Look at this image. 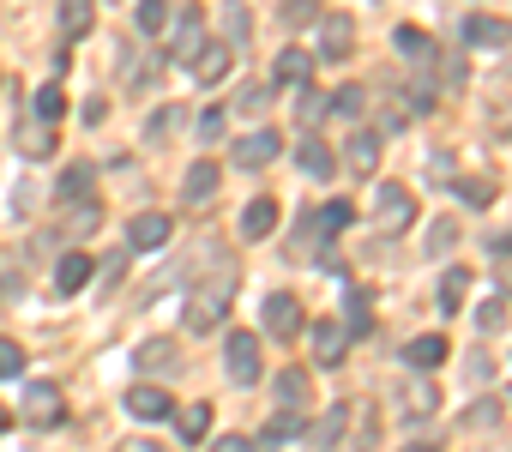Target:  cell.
Returning a JSON list of instances; mask_svg holds the SVG:
<instances>
[{"instance_id":"ffe728a7","label":"cell","mask_w":512,"mask_h":452,"mask_svg":"<svg viewBox=\"0 0 512 452\" xmlns=\"http://www.w3.org/2000/svg\"><path fill=\"white\" fill-rule=\"evenodd\" d=\"M55 199H61V205H85V199H91V163H73V169L61 175Z\"/></svg>"},{"instance_id":"74e56055","label":"cell","mask_w":512,"mask_h":452,"mask_svg":"<svg viewBox=\"0 0 512 452\" xmlns=\"http://www.w3.org/2000/svg\"><path fill=\"white\" fill-rule=\"evenodd\" d=\"M476 326H482V332H500V326H506V302H500V296L482 302V308H476Z\"/></svg>"},{"instance_id":"4dcf8cb0","label":"cell","mask_w":512,"mask_h":452,"mask_svg":"<svg viewBox=\"0 0 512 452\" xmlns=\"http://www.w3.org/2000/svg\"><path fill=\"white\" fill-rule=\"evenodd\" d=\"M31 115H37L43 127H55V121L67 115V97H61V85H43V91H37V103H31Z\"/></svg>"},{"instance_id":"3957f363","label":"cell","mask_w":512,"mask_h":452,"mask_svg":"<svg viewBox=\"0 0 512 452\" xmlns=\"http://www.w3.org/2000/svg\"><path fill=\"white\" fill-rule=\"evenodd\" d=\"M223 368H229L235 386H253V380H260V338H253V332H235V338L223 344Z\"/></svg>"},{"instance_id":"d6a6232c","label":"cell","mask_w":512,"mask_h":452,"mask_svg":"<svg viewBox=\"0 0 512 452\" xmlns=\"http://www.w3.org/2000/svg\"><path fill=\"white\" fill-rule=\"evenodd\" d=\"M223 25H229V49H241V43H247V31H253L247 7H235V0H229V7H223Z\"/></svg>"},{"instance_id":"8fae6325","label":"cell","mask_w":512,"mask_h":452,"mask_svg":"<svg viewBox=\"0 0 512 452\" xmlns=\"http://www.w3.org/2000/svg\"><path fill=\"white\" fill-rule=\"evenodd\" d=\"M127 410H133L139 422H163L175 404H169V392H163V386H133V392H127Z\"/></svg>"},{"instance_id":"9a60e30c","label":"cell","mask_w":512,"mask_h":452,"mask_svg":"<svg viewBox=\"0 0 512 452\" xmlns=\"http://www.w3.org/2000/svg\"><path fill=\"white\" fill-rule=\"evenodd\" d=\"M91 284V254H61V266H55V290L61 296H79Z\"/></svg>"},{"instance_id":"5b68a950","label":"cell","mask_w":512,"mask_h":452,"mask_svg":"<svg viewBox=\"0 0 512 452\" xmlns=\"http://www.w3.org/2000/svg\"><path fill=\"white\" fill-rule=\"evenodd\" d=\"M169 230H175V223H169L163 211H139V217L127 223V242H133V254H157V248L169 242Z\"/></svg>"},{"instance_id":"ba28073f","label":"cell","mask_w":512,"mask_h":452,"mask_svg":"<svg viewBox=\"0 0 512 452\" xmlns=\"http://www.w3.org/2000/svg\"><path fill=\"white\" fill-rule=\"evenodd\" d=\"M320 49H326V61H344V55L356 49V25H350V13L320 19Z\"/></svg>"},{"instance_id":"277c9868","label":"cell","mask_w":512,"mask_h":452,"mask_svg":"<svg viewBox=\"0 0 512 452\" xmlns=\"http://www.w3.org/2000/svg\"><path fill=\"white\" fill-rule=\"evenodd\" d=\"M266 332H272V338H284V344H290V338H302V332H308L302 302H296V296H284V290H278V296H266Z\"/></svg>"},{"instance_id":"5bb4252c","label":"cell","mask_w":512,"mask_h":452,"mask_svg":"<svg viewBox=\"0 0 512 452\" xmlns=\"http://www.w3.org/2000/svg\"><path fill=\"white\" fill-rule=\"evenodd\" d=\"M217 181H223V169H217L211 157H199V163L187 169V181H181V193H187V205H199V199H211V193H217Z\"/></svg>"},{"instance_id":"1f68e13d","label":"cell","mask_w":512,"mask_h":452,"mask_svg":"<svg viewBox=\"0 0 512 452\" xmlns=\"http://www.w3.org/2000/svg\"><path fill=\"white\" fill-rule=\"evenodd\" d=\"M284 25H290V31L320 25V0H284Z\"/></svg>"},{"instance_id":"d4e9b609","label":"cell","mask_w":512,"mask_h":452,"mask_svg":"<svg viewBox=\"0 0 512 452\" xmlns=\"http://www.w3.org/2000/svg\"><path fill=\"white\" fill-rule=\"evenodd\" d=\"M91 19H97V0H61V31L67 37H85Z\"/></svg>"},{"instance_id":"836d02e7","label":"cell","mask_w":512,"mask_h":452,"mask_svg":"<svg viewBox=\"0 0 512 452\" xmlns=\"http://www.w3.org/2000/svg\"><path fill=\"white\" fill-rule=\"evenodd\" d=\"M362 103H368V91H362V85H344V91L332 97V115H344V121H356V115H362Z\"/></svg>"},{"instance_id":"7a4b0ae2","label":"cell","mask_w":512,"mask_h":452,"mask_svg":"<svg viewBox=\"0 0 512 452\" xmlns=\"http://www.w3.org/2000/svg\"><path fill=\"white\" fill-rule=\"evenodd\" d=\"M374 223H380V236H398V230H410V223H416V199H410L404 181H380V193H374Z\"/></svg>"},{"instance_id":"4316f807","label":"cell","mask_w":512,"mask_h":452,"mask_svg":"<svg viewBox=\"0 0 512 452\" xmlns=\"http://www.w3.org/2000/svg\"><path fill=\"white\" fill-rule=\"evenodd\" d=\"M296 157H302V169H308L314 181H326V175L338 169V157H332V151H326L320 139H302V151H296Z\"/></svg>"},{"instance_id":"ac0fdd59","label":"cell","mask_w":512,"mask_h":452,"mask_svg":"<svg viewBox=\"0 0 512 452\" xmlns=\"http://www.w3.org/2000/svg\"><path fill=\"white\" fill-rule=\"evenodd\" d=\"M404 362H410V368H422V374H428V368H440V362H446V338H440V332L410 338V344H404Z\"/></svg>"},{"instance_id":"7bdbcfd3","label":"cell","mask_w":512,"mask_h":452,"mask_svg":"<svg viewBox=\"0 0 512 452\" xmlns=\"http://www.w3.org/2000/svg\"><path fill=\"white\" fill-rule=\"evenodd\" d=\"M464 428H494V404H470L464 410Z\"/></svg>"},{"instance_id":"f546056e","label":"cell","mask_w":512,"mask_h":452,"mask_svg":"<svg viewBox=\"0 0 512 452\" xmlns=\"http://www.w3.org/2000/svg\"><path fill=\"white\" fill-rule=\"evenodd\" d=\"M169 13H175L169 0H139V7H133V25H139L145 37H157V31L169 25Z\"/></svg>"},{"instance_id":"8992f818","label":"cell","mask_w":512,"mask_h":452,"mask_svg":"<svg viewBox=\"0 0 512 452\" xmlns=\"http://www.w3.org/2000/svg\"><path fill=\"white\" fill-rule=\"evenodd\" d=\"M61 416H67V404H61L55 386H31V392H25V422H31V428H55Z\"/></svg>"},{"instance_id":"30bf717a","label":"cell","mask_w":512,"mask_h":452,"mask_svg":"<svg viewBox=\"0 0 512 452\" xmlns=\"http://www.w3.org/2000/svg\"><path fill=\"white\" fill-rule=\"evenodd\" d=\"M464 43H470V49H506V43H512V25L470 13V19H464Z\"/></svg>"},{"instance_id":"ab89813d","label":"cell","mask_w":512,"mask_h":452,"mask_svg":"<svg viewBox=\"0 0 512 452\" xmlns=\"http://www.w3.org/2000/svg\"><path fill=\"white\" fill-rule=\"evenodd\" d=\"M326 109H332V103H326L320 91H302V109H296V115H302V127H314V121H320Z\"/></svg>"},{"instance_id":"ee69618b","label":"cell","mask_w":512,"mask_h":452,"mask_svg":"<svg viewBox=\"0 0 512 452\" xmlns=\"http://www.w3.org/2000/svg\"><path fill=\"white\" fill-rule=\"evenodd\" d=\"M199 133L217 139V133H223V109H205V115H199Z\"/></svg>"},{"instance_id":"484cf974","label":"cell","mask_w":512,"mask_h":452,"mask_svg":"<svg viewBox=\"0 0 512 452\" xmlns=\"http://www.w3.org/2000/svg\"><path fill=\"white\" fill-rule=\"evenodd\" d=\"M314 223H320L326 236H338V230H350V223H356V205H350V199H326V205L314 211Z\"/></svg>"},{"instance_id":"e0dca14e","label":"cell","mask_w":512,"mask_h":452,"mask_svg":"<svg viewBox=\"0 0 512 452\" xmlns=\"http://www.w3.org/2000/svg\"><path fill=\"white\" fill-rule=\"evenodd\" d=\"M308 73H314V55H308V49H284V55L272 61V79H278V85H308Z\"/></svg>"},{"instance_id":"603a6c76","label":"cell","mask_w":512,"mask_h":452,"mask_svg":"<svg viewBox=\"0 0 512 452\" xmlns=\"http://www.w3.org/2000/svg\"><path fill=\"white\" fill-rule=\"evenodd\" d=\"M398 398H404V404H398V410H404V422H422V416H434V404H440V392H434V386H404Z\"/></svg>"},{"instance_id":"d590c367","label":"cell","mask_w":512,"mask_h":452,"mask_svg":"<svg viewBox=\"0 0 512 452\" xmlns=\"http://www.w3.org/2000/svg\"><path fill=\"white\" fill-rule=\"evenodd\" d=\"M398 49H404V55H416V61H434V43H428L416 25H404V31H398Z\"/></svg>"},{"instance_id":"e575fe53","label":"cell","mask_w":512,"mask_h":452,"mask_svg":"<svg viewBox=\"0 0 512 452\" xmlns=\"http://www.w3.org/2000/svg\"><path fill=\"white\" fill-rule=\"evenodd\" d=\"M25 374V350L13 338H0V380H19Z\"/></svg>"},{"instance_id":"44dd1931","label":"cell","mask_w":512,"mask_h":452,"mask_svg":"<svg viewBox=\"0 0 512 452\" xmlns=\"http://www.w3.org/2000/svg\"><path fill=\"white\" fill-rule=\"evenodd\" d=\"M133 356H139V368H151V374H169V368H181V356H175V344H169V338H151V344H139Z\"/></svg>"},{"instance_id":"d6986e66","label":"cell","mask_w":512,"mask_h":452,"mask_svg":"<svg viewBox=\"0 0 512 452\" xmlns=\"http://www.w3.org/2000/svg\"><path fill=\"white\" fill-rule=\"evenodd\" d=\"M241 230H247L253 242H260V236H272V230H278V199H253V205L241 211Z\"/></svg>"},{"instance_id":"7402d4cb","label":"cell","mask_w":512,"mask_h":452,"mask_svg":"<svg viewBox=\"0 0 512 452\" xmlns=\"http://www.w3.org/2000/svg\"><path fill=\"white\" fill-rule=\"evenodd\" d=\"M169 416H175V428H181L187 446H199V440L211 434V410H205V404H187V410H169Z\"/></svg>"},{"instance_id":"8d00e7d4","label":"cell","mask_w":512,"mask_h":452,"mask_svg":"<svg viewBox=\"0 0 512 452\" xmlns=\"http://www.w3.org/2000/svg\"><path fill=\"white\" fill-rule=\"evenodd\" d=\"M368 332H374V314H368V296L356 290L350 296V338H368Z\"/></svg>"},{"instance_id":"f35d334b","label":"cell","mask_w":512,"mask_h":452,"mask_svg":"<svg viewBox=\"0 0 512 452\" xmlns=\"http://www.w3.org/2000/svg\"><path fill=\"white\" fill-rule=\"evenodd\" d=\"M302 434H308V440H338V434H344V410L320 416V422H314V428H302Z\"/></svg>"},{"instance_id":"9c48e42d","label":"cell","mask_w":512,"mask_h":452,"mask_svg":"<svg viewBox=\"0 0 512 452\" xmlns=\"http://www.w3.org/2000/svg\"><path fill=\"white\" fill-rule=\"evenodd\" d=\"M229 61H235L229 43H199V55H193V79H199V85H217V79H229Z\"/></svg>"},{"instance_id":"52a82bcc","label":"cell","mask_w":512,"mask_h":452,"mask_svg":"<svg viewBox=\"0 0 512 452\" xmlns=\"http://www.w3.org/2000/svg\"><path fill=\"white\" fill-rule=\"evenodd\" d=\"M278 151H284L278 133H247V139H235V163H241V169H266Z\"/></svg>"},{"instance_id":"f6af8a7d","label":"cell","mask_w":512,"mask_h":452,"mask_svg":"<svg viewBox=\"0 0 512 452\" xmlns=\"http://www.w3.org/2000/svg\"><path fill=\"white\" fill-rule=\"evenodd\" d=\"M0 428H7V410H0Z\"/></svg>"},{"instance_id":"83f0119b","label":"cell","mask_w":512,"mask_h":452,"mask_svg":"<svg viewBox=\"0 0 512 452\" xmlns=\"http://www.w3.org/2000/svg\"><path fill=\"white\" fill-rule=\"evenodd\" d=\"M464 296H470V272H464V266H452V272L440 278V308H446V314H458V308H464Z\"/></svg>"},{"instance_id":"2e32d148","label":"cell","mask_w":512,"mask_h":452,"mask_svg":"<svg viewBox=\"0 0 512 452\" xmlns=\"http://www.w3.org/2000/svg\"><path fill=\"white\" fill-rule=\"evenodd\" d=\"M344 344H350V326H338V320H320L314 326V356L332 368V362H344Z\"/></svg>"},{"instance_id":"6da1fadb","label":"cell","mask_w":512,"mask_h":452,"mask_svg":"<svg viewBox=\"0 0 512 452\" xmlns=\"http://www.w3.org/2000/svg\"><path fill=\"white\" fill-rule=\"evenodd\" d=\"M235 284H241V272H235V266H223L211 284H199V290L187 296V332H217V326H223V314H229Z\"/></svg>"},{"instance_id":"4fadbf2b","label":"cell","mask_w":512,"mask_h":452,"mask_svg":"<svg viewBox=\"0 0 512 452\" xmlns=\"http://www.w3.org/2000/svg\"><path fill=\"white\" fill-rule=\"evenodd\" d=\"M344 163H350L356 175H374V163H380V133H374V127H362V133L344 145Z\"/></svg>"},{"instance_id":"f1b7e54d","label":"cell","mask_w":512,"mask_h":452,"mask_svg":"<svg viewBox=\"0 0 512 452\" xmlns=\"http://www.w3.org/2000/svg\"><path fill=\"white\" fill-rule=\"evenodd\" d=\"M278 404H290V410L308 404V368H284L278 374Z\"/></svg>"},{"instance_id":"7c38bea8","label":"cell","mask_w":512,"mask_h":452,"mask_svg":"<svg viewBox=\"0 0 512 452\" xmlns=\"http://www.w3.org/2000/svg\"><path fill=\"white\" fill-rule=\"evenodd\" d=\"M199 43H205L199 7H181V19H175V61H193V55H199Z\"/></svg>"},{"instance_id":"60d3db41","label":"cell","mask_w":512,"mask_h":452,"mask_svg":"<svg viewBox=\"0 0 512 452\" xmlns=\"http://www.w3.org/2000/svg\"><path fill=\"white\" fill-rule=\"evenodd\" d=\"M452 242H458V223H452V217H440L434 230H428V248H452Z\"/></svg>"},{"instance_id":"b9f144b4","label":"cell","mask_w":512,"mask_h":452,"mask_svg":"<svg viewBox=\"0 0 512 452\" xmlns=\"http://www.w3.org/2000/svg\"><path fill=\"white\" fill-rule=\"evenodd\" d=\"M458 193H464L470 205H482V199H494V181H458Z\"/></svg>"},{"instance_id":"cb8c5ba5","label":"cell","mask_w":512,"mask_h":452,"mask_svg":"<svg viewBox=\"0 0 512 452\" xmlns=\"http://www.w3.org/2000/svg\"><path fill=\"white\" fill-rule=\"evenodd\" d=\"M278 440H302V416H296L290 404H278V416H272L266 434H260V446H278Z\"/></svg>"}]
</instances>
